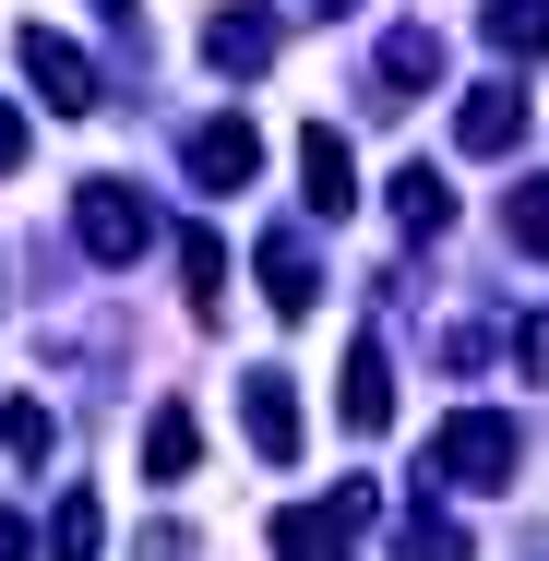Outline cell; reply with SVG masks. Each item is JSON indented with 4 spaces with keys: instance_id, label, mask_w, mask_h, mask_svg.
<instances>
[{
    "instance_id": "ffe728a7",
    "label": "cell",
    "mask_w": 549,
    "mask_h": 561,
    "mask_svg": "<svg viewBox=\"0 0 549 561\" xmlns=\"http://www.w3.org/2000/svg\"><path fill=\"white\" fill-rule=\"evenodd\" d=\"M0 443L24 454V466H48V454H60V419H48L36 394H12V407H0Z\"/></svg>"
},
{
    "instance_id": "7c38bea8",
    "label": "cell",
    "mask_w": 549,
    "mask_h": 561,
    "mask_svg": "<svg viewBox=\"0 0 549 561\" xmlns=\"http://www.w3.org/2000/svg\"><path fill=\"white\" fill-rule=\"evenodd\" d=\"M382 192H394V227H407V239H442V227H454V180H442V168H419V156H407Z\"/></svg>"
},
{
    "instance_id": "6da1fadb",
    "label": "cell",
    "mask_w": 549,
    "mask_h": 561,
    "mask_svg": "<svg viewBox=\"0 0 549 561\" xmlns=\"http://www.w3.org/2000/svg\"><path fill=\"white\" fill-rule=\"evenodd\" d=\"M514 419H490V407H454L431 431V478H454V490H514Z\"/></svg>"
},
{
    "instance_id": "5b68a950",
    "label": "cell",
    "mask_w": 549,
    "mask_h": 561,
    "mask_svg": "<svg viewBox=\"0 0 549 561\" xmlns=\"http://www.w3.org/2000/svg\"><path fill=\"white\" fill-rule=\"evenodd\" d=\"M239 431H251L263 466H287L299 454V382L287 370H239Z\"/></svg>"
},
{
    "instance_id": "44dd1931",
    "label": "cell",
    "mask_w": 549,
    "mask_h": 561,
    "mask_svg": "<svg viewBox=\"0 0 549 561\" xmlns=\"http://www.w3.org/2000/svg\"><path fill=\"white\" fill-rule=\"evenodd\" d=\"M24 144H36V131H24V108L0 96V168H24Z\"/></svg>"
},
{
    "instance_id": "4fadbf2b",
    "label": "cell",
    "mask_w": 549,
    "mask_h": 561,
    "mask_svg": "<svg viewBox=\"0 0 549 561\" xmlns=\"http://www.w3.org/2000/svg\"><path fill=\"white\" fill-rule=\"evenodd\" d=\"M192 454H204L192 407H156V431H144V478H156V490H180V478H192Z\"/></svg>"
},
{
    "instance_id": "8fae6325",
    "label": "cell",
    "mask_w": 549,
    "mask_h": 561,
    "mask_svg": "<svg viewBox=\"0 0 549 561\" xmlns=\"http://www.w3.org/2000/svg\"><path fill=\"white\" fill-rule=\"evenodd\" d=\"M370 84H382V108H407V84H442V36L431 24H394L382 60H370Z\"/></svg>"
},
{
    "instance_id": "277c9868",
    "label": "cell",
    "mask_w": 549,
    "mask_h": 561,
    "mask_svg": "<svg viewBox=\"0 0 549 561\" xmlns=\"http://www.w3.org/2000/svg\"><path fill=\"white\" fill-rule=\"evenodd\" d=\"M251 275H263V299H275V323H311V299H323V251H311V227H263V251H251Z\"/></svg>"
},
{
    "instance_id": "9a60e30c",
    "label": "cell",
    "mask_w": 549,
    "mask_h": 561,
    "mask_svg": "<svg viewBox=\"0 0 549 561\" xmlns=\"http://www.w3.org/2000/svg\"><path fill=\"white\" fill-rule=\"evenodd\" d=\"M478 24H490V48H502V60H549V0H490Z\"/></svg>"
},
{
    "instance_id": "8992f818",
    "label": "cell",
    "mask_w": 549,
    "mask_h": 561,
    "mask_svg": "<svg viewBox=\"0 0 549 561\" xmlns=\"http://www.w3.org/2000/svg\"><path fill=\"white\" fill-rule=\"evenodd\" d=\"M180 168H192L204 192H239V180L263 168V131H251L239 108H227V119H192V144H180Z\"/></svg>"
},
{
    "instance_id": "ba28073f",
    "label": "cell",
    "mask_w": 549,
    "mask_h": 561,
    "mask_svg": "<svg viewBox=\"0 0 549 561\" xmlns=\"http://www.w3.org/2000/svg\"><path fill=\"white\" fill-rule=\"evenodd\" d=\"M299 204H311V216H346V204H358V156H346V131H323V119H311V131H299Z\"/></svg>"
},
{
    "instance_id": "9c48e42d",
    "label": "cell",
    "mask_w": 549,
    "mask_h": 561,
    "mask_svg": "<svg viewBox=\"0 0 549 561\" xmlns=\"http://www.w3.org/2000/svg\"><path fill=\"white\" fill-rule=\"evenodd\" d=\"M334 419H346V431H394V358L370 335L346 346V370H334Z\"/></svg>"
},
{
    "instance_id": "ac0fdd59",
    "label": "cell",
    "mask_w": 549,
    "mask_h": 561,
    "mask_svg": "<svg viewBox=\"0 0 549 561\" xmlns=\"http://www.w3.org/2000/svg\"><path fill=\"white\" fill-rule=\"evenodd\" d=\"M180 275H192V311H227V251H216V227H180Z\"/></svg>"
},
{
    "instance_id": "3957f363",
    "label": "cell",
    "mask_w": 549,
    "mask_h": 561,
    "mask_svg": "<svg viewBox=\"0 0 549 561\" xmlns=\"http://www.w3.org/2000/svg\"><path fill=\"white\" fill-rule=\"evenodd\" d=\"M72 227H84L96 263H144V251H156V204H144L131 180H84V192H72Z\"/></svg>"
},
{
    "instance_id": "2e32d148",
    "label": "cell",
    "mask_w": 549,
    "mask_h": 561,
    "mask_svg": "<svg viewBox=\"0 0 549 561\" xmlns=\"http://www.w3.org/2000/svg\"><path fill=\"white\" fill-rule=\"evenodd\" d=\"M502 239H514L526 263H549V180H514V192H502Z\"/></svg>"
},
{
    "instance_id": "7a4b0ae2",
    "label": "cell",
    "mask_w": 549,
    "mask_h": 561,
    "mask_svg": "<svg viewBox=\"0 0 549 561\" xmlns=\"http://www.w3.org/2000/svg\"><path fill=\"white\" fill-rule=\"evenodd\" d=\"M12 60H24V84H36V108H60V119H96V108H108L96 60H84L60 24H24V36H12Z\"/></svg>"
},
{
    "instance_id": "d6986e66",
    "label": "cell",
    "mask_w": 549,
    "mask_h": 561,
    "mask_svg": "<svg viewBox=\"0 0 549 561\" xmlns=\"http://www.w3.org/2000/svg\"><path fill=\"white\" fill-rule=\"evenodd\" d=\"M275 561H346V526L334 514H275Z\"/></svg>"
},
{
    "instance_id": "5bb4252c",
    "label": "cell",
    "mask_w": 549,
    "mask_h": 561,
    "mask_svg": "<svg viewBox=\"0 0 549 561\" xmlns=\"http://www.w3.org/2000/svg\"><path fill=\"white\" fill-rule=\"evenodd\" d=\"M394 561H466V526H454L442 502H407V514H394Z\"/></svg>"
},
{
    "instance_id": "30bf717a",
    "label": "cell",
    "mask_w": 549,
    "mask_h": 561,
    "mask_svg": "<svg viewBox=\"0 0 549 561\" xmlns=\"http://www.w3.org/2000/svg\"><path fill=\"white\" fill-rule=\"evenodd\" d=\"M204 60H216V72H239V84H251V72L275 60V12H263V0H227L216 24H204Z\"/></svg>"
},
{
    "instance_id": "7402d4cb",
    "label": "cell",
    "mask_w": 549,
    "mask_h": 561,
    "mask_svg": "<svg viewBox=\"0 0 549 561\" xmlns=\"http://www.w3.org/2000/svg\"><path fill=\"white\" fill-rule=\"evenodd\" d=\"M0 561H36V538H24V514L0 502Z\"/></svg>"
},
{
    "instance_id": "e0dca14e",
    "label": "cell",
    "mask_w": 549,
    "mask_h": 561,
    "mask_svg": "<svg viewBox=\"0 0 549 561\" xmlns=\"http://www.w3.org/2000/svg\"><path fill=\"white\" fill-rule=\"evenodd\" d=\"M96 538H108V514H96V490H72L48 514V561H96Z\"/></svg>"
},
{
    "instance_id": "52a82bcc",
    "label": "cell",
    "mask_w": 549,
    "mask_h": 561,
    "mask_svg": "<svg viewBox=\"0 0 549 561\" xmlns=\"http://www.w3.org/2000/svg\"><path fill=\"white\" fill-rule=\"evenodd\" d=\"M526 84H466V108H454V144H466V156H514V144H526Z\"/></svg>"
},
{
    "instance_id": "603a6c76",
    "label": "cell",
    "mask_w": 549,
    "mask_h": 561,
    "mask_svg": "<svg viewBox=\"0 0 549 561\" xmlns=\"http://www.w3.org/2000/svg\"><path fill=\"white\" fill-rule=\"evenodd\" d=\"M311 12H358V0H311Z\"/></svg>"
}]
</instances>
